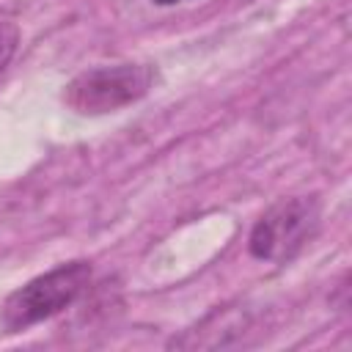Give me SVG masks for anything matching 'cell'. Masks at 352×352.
Instances as JSON below:
<instances>
[{
	"mask_svg": "<svg viewBox=\"0 0 352 352\" xmlns=\"http://www.w3.org/2000/svg\"><path fill=\"white\" fill-rule=\"evenodd\" d=\"M88 280H91L88 261L58 264L55 270L28 280L16 292H11L8 300L3 302L0 322H3L6 333H22V330L60 314L85 292Z\"/></svg>",
	"mask_w": 352,
	"mask_h": 352,
	"instance_id": "1",
	"label": "cell"
},
{
	"mask_svg": "<svg viewBox=\"0 0 352 352\" xmlns=\"http://www.w3.org/2000/svg\"><path fill=\"white\" fill-rule=\"evenodd\" d=\"M154 69L148 63H113L94 66L69 80L63 102L80 116H102L121 110L143 99L154 85Z\"/></svg>",
	"mask_w": 352,
	"mask_h": 352,
	"instance_id": "2",
	"label": "cell"
},
{
	"mask_svg": "<svg viewBox=\"0 0 352 352\" xmlns=\"http://www.w3.org/2000/svg\"><path fill=\"white\" fill-rule=\"evenodd\" d=\"M316 204L311 198H289L275 204L253 226L248 250L261 261H286L292 258L311 236L316 226Z\"/></svg>",
	"mask_w": 352,
	"mask_h": 352,
	"instance_id": "3",
	"label": "cell"
},
{
	"mask_svg": "<svg viewBox=\"0 0 352 352\" xmlns=\"http://www.w3.org/2000/svg\"><path fill=\"white\" fill-rule=\"evenodd\" d=\"M16 44H19V28L8 19L0 22V74L6 72V66L11 63L14 52H16Z\"/></svg>",
	"mask_w": 352,
	"mask_h": 352,
	"instance_id": "4",
	"label": "cell"
},
{
	"mask_svg": "<svg viewBox=\"0 0 352 352\" xmlns=\"http://www.w3.org/2000/svg\"><path fill=\"white\" fill-rule=\"evenodd\" d=\"M157 6H176V3H184V0H154Z\"/></svg>",
	"mask_w": 352,
	"mask_h": 352,
	"instance_id": "5",
	"label": "cell"
}]
</instances>
